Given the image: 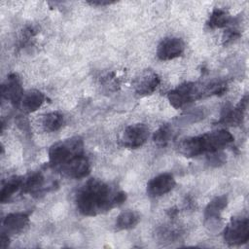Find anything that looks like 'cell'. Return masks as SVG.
Returning <instances> with one entry per match:
<instances>
[{
    "label": "cell",
    "instance_id": "1",
    "mask_svg": "<svg viewBox=\"0 0 249 249\" xmlns=\"http://www.w3.org/2000/svg\"><path fill=\"white\" fill-rule=\"evenodd\" d=\"M125 193L98 179H89L77 192L75 203L84 216H96L123 204Z\"/></svg>",
    "mask_w": 249,
    "mask_h": 249
},
{
    "label": "cell",
    "instance_id": "2",
    "mask_svg": "<svg viewBox=\"0 0 249 249\" xmlns=\"http://www.w3.org/2000/svg\"><path fill=\"white\" fill-rule=\"evenodd\" d=\"M234 140L231 132L226 129L215 130L182 140L178 146L179 152L187 158L197 157L202 154L219 152Z\"/></svg>",
    "mask_w": 249,
    "mask_h": 249
},
{
    "label": "cell",
    "instance_id": "3",
    "mask_svg": "<svg viewBox=\"0 0 249 249\" xmlns=\"http://www.w3.org/2000/svg\"><path fill=\"white\" fill-rule=\"evenodd\" d=\"M84 154V143L81 137L75 136L52 145L49 149V161L53 168L60 169L74 157Z\"/></svg>",
    "mask_w": 249,
    "mask_h": 249
},
{
    "label": "cell",
    "instance_id": "4",
    "mask_svg": "<svg viewBox=\"0 0 249 249\" xmlns=\"http://www.w3.org/2000/svg\"><path fill=\"white\" fill-rule=\"evenodd\" d=\"M204 96H207L206 84L199 85L192 82L181 84L167 92L169 103L176 109L185 107Z\"/></svg>",
    "mask_w": 249,
    "mask_h": 249
},
{
    "label": "cell",
    "instance_id": "5",
    "mask_svg": "<svg viewBox=\"0 0 249 249\" xmlns=\"http://www.w3.org/2000/svg\"><path fill=\"white\" fill-rule=\"evenodd\" d=\"M249 239V220L247 217L232 218L224 231V240L227 244L241 245Z\"/></svg>",
    "mask_w": 249,
    "mask_h": 249
},
{
    "label": "cell",
    "instance_id": "6",
    "mask_svg": "<svg viewBox=\"0 0 249 249\" xmlns=\"http://www.w3.org/2000/svg\"><path fill=\"white\" fill-rule=\"evenodd\" d=\"M149 137V127L144 124H133L124 128L122 143L128 149H136L145 144Z\"/></svg>",
    "mask_w": 249,
    "mask_h": 249
},
{
    "label": "cell",
    "instance_id": "7",
    "mask_svg": "<svg viewBox=\"0 0 249 249\" xmlns=\"http://www.w3.org/2000/svg\"><path fill=\"white\" fill-rule=\"evenodd\" d=\"M175 185L176 181L171 173H160L148 182L146 192L151 197H159L173 190Z\"/></svg>",
    "mask_w": 249,
    "mask_h": 249
},
{
    "label": "cell",
    "instance_id": "8",
    "mask_svg": "<svg viewBox=\"0 0 249 249\" xmlns=\"http://www.w3.org/2000/svg\"><path fill=\"white\" fill-rule=\"evenodd\" d=\"M59 171L69 178L81 179L88 176L90 172V162L88 157L81 154L66 162L62 167H60Z\"/></svg>",
    "mask_w": 249,
    "mask_h": 249
},
{
    "label": "cell",
    "instance_id": "9",
    "mask_svg": "<svg viewBox=\"0 0 249 249\" xmlns=\"http://www.w3.org/2000/svg\"><path fill=\"white\" fill-rule=\"evenodd\" d=\"M185 50V43L178 37L164 38L157 48V56L160 60H171L180 56Z\"/></svg>",
    "mask_w": 249,
    "mask_h": 249
},
{
    "label": "cell",
    "instance_id": "10",
    "mask_svg": "<svg viewBox=\"0 0 249 249\" xmlns=\"http://www.w3.org/2000/svg\"><path fill=\"white\" fill-rule=\"evenodd\" d=\"M2 97L9 100L14 105L20 104L23 96V89L20 78L16 73L10 74L1 87Z\"/></svg>",
    "mask_w": 249,
    "mask_h": 249
},
{
    "label": "cell",
    "instance_id": "11",
    "mask_svg": "<svg viewBox=\"0 0 249 249\" xmlns=\"http://www.w3.org/2000/svg\"><path fill=\"white\" fill-rule=\"evenodd\" d=\"M228 205V196L221 195L214 197L206 206L204 211V221L211 229L220 225L221 214Z\"/></svg>",
    "mask_w": 249,
    "mask_h": 249
},
{
    "label": "cell",
    "instance_id": "12",
    "mask_svg": "<svg viewBox=\"0 0 249 249\" xmlns=\"http://www.w3.org/2000/svg\"><path fill=\"white\" fill-rule=\"evenodd\" d=\"M29 223V216L24 212H14L8 214L3 220V232L15 234L22 231Z\"/></svg>",
    "mask_w": 249,
    "mask_h": 249
},
{
    "label": "cell",
    "instance_id": "13",
    "mask_svg": "<svg viewBox=\"0 0 249 249\" xmlns=\"http://www.w3.org/2000/svg\"><path fill=\"white\" fill-rule=\"evenodd\" d=\"M160 83V76L153 71H145L140 75L135 83V91L139 95L153 93Z\"/></svg>",
    "mask_w": 249,
    "mask_h": 249
},
{
    "label": "cell",
    "instance_id": "14",
    "mask_svg": "<svg viewBox=\"0 0 249 249\" xmlns=\"http://www.w3.org/2000/svg\"><path fill=\"white\" fill-rule=\"evenodd\" d=\"M247 103H248V98H247V95H245L235 107L230 108L225 111V113L221 117L220 122L227 125L239 124L244 118V114L247 108Z\"/></svg>",
    "mask_w": 249,
    "mask_h": 249
},
{
    "label": "cell",
    "instance_id": "15",
    "mask_svg": "<svg viewBox=\"0 0 249 249\" xmlns=\"http://www.w3.org/2000/svg\"><path fill=\"white\" fill-rule=\"evenodd\" d=\"M46 100L45 94L37 89H31L25 92L20 101V106L23 112L32 113L38 110Z\"/></svg>",
    "mask_w": 249,
    "mask_h": 249
},
{
    "label": "cell",
    "instance_id": "16",
    "mask_svg": "<svg viewBox=\"0 0 249 249\" xmlns=\"http://www.w3.org/2000/svg\"><path fill=\"white\" fill-rule=\"evenodd\" d=\"M232 23V18L228 12L222 9H214L210 14L206 25L210 29L223 28L231 25Z\"/></svg>",
    "mask_w": 249,
    "mask_h": 249
},
{
    "label": "cell",
    "instance_id": "17",
    "mask_svg": "<svg viewBox=\"0 0 249 249\" xmlns=\"http://www.w3.org/2000/svg\"><path fill=\"white\" fill-rule=\"evenodd\" d=\"M140 221V216L137 212L132 210H126L118 215L115 221V228L118 231L130 230L136 227Z\"/></svg>",
    "mask_w": 249,
    "mask_h": 249
},
{
    "label": "cell",
    "instance_id": "18",
    "mask_svg": "<svg viewBox=\"0 0 249 249\" xmlns=\"http://www.w3.org/2000/svg\"><path fill=\"white\" fill-rule=\"evenodd\" d=\"M22 177L13 176L7 179V181L2 185L0 192V201L5 203L8 201L17 192L21 190Z\"/></svg>",
    "mask_w": 249,
    "mask_h": 249
},
{
    "label": "cell",
    "instance_id": "19",
    "mask_svg": "<svg viewBox=\"0 0 249 249\" xmlns=\"http://www.w3.org/2000/svg\"><path fill=\"white\" fill-rule=\"evenodd\" d=\"M64 117L59 112H50L46 114L42 120V125L46 131L53 132L62 127Z\"/></svg>",
    "mask_w": 249,
    "mask_h": 249
},
{
    "label": "cell",
    "instance_id": "20",
    "mask_svg": "<svg viewBox=\"0 0 249 249\" xmlns=\"http://www.w3.org/2000/svg\"><path fill=\"white\" fill-rule=\"evenodd\" d=\"M44 184V177L40 172H34L22 178L21 191L23 193H35L42 188Z\"/></svg>",
    "mask_w": 249,
    "mask_h": 249
},
{
    "label": "cell",
    "instance_id": "21",
    "mask_svg": "<svg viewBox=\"0 0 249 249\" xmlns=\"http://www.w3.org/2000/svg\"><path fill=\"white\" fill-rule=\"evenodd\" d=\"M172 136H173L172 127L169 124H162L161 126H160L154 132L153 140L158 146L165 147L172 139Z\"/></svg>",
    "mask_w": 249,
    "mask_h": 249
},
{
    "label": "cell",
    "instance_id": "22",
    "mask_svg": "<svg viewBox=\"0 0 249 249\" xmlns=\"http://www.w3.org/2000/svg\"><path fill=\"white\" fill-rule=\"evenodd\" d=\"M239 36H240L239 30L236 27H234L233 25H231V27L226 29V31L224 32L223 41H224L225 44H228V43H231V42L234 41Z\"/></svg>",
    "mask_w": 249,
    "mask_h": 249
},
{
    "label": "cell",
    "instance_id": "23",
    "mask_svg": "<svg viewBox=\"0 0 249 249\" xmlns=\"http://www.w3.org/2000/svg\"><path fill=\"white\" fill-rule=\"evenodd\" d=\"M88 4L91 6H98V7H103V6H108L111 4H115L116 1H110V0H89L87 1Z\"/></svg>",
    "mask_w": 249,
    "mask_h": 249
},
{
    "label": "cell",
    "instance_id": "24",
    "mask_svg": "<svg viewBox=\"0 0 249 249\" xmlns=\"http://www.w3.org/2000/svg\"><path fill=\"white\" fill-rule=\"evenodd\" d=\"M8 245H9V235L2 231L1 239H0V247L1 248H6Z\"/></svg>",
    "mask_w": 249,
    "mask_h": 249
}]
</instances>
